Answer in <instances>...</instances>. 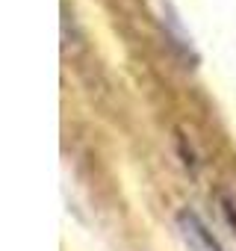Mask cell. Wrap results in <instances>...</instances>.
<instances>
[{
    "label": "cell",
    "mask_w": 236,
    "mask_h": 251,
    "mask_svg": "<svg viewBox=\"0 0 236 251\" xmlns=\"http://www.w3.org/2000/svg\"><path fill=\"white\" fill-rule=\"evenodd\" d=\"M177 225H180V233H183V239H186V245L192 251H221L195 213H180L177 216Z\"/></svg>",
    "instance_id": "6da1fadb"
}]
</instances>
